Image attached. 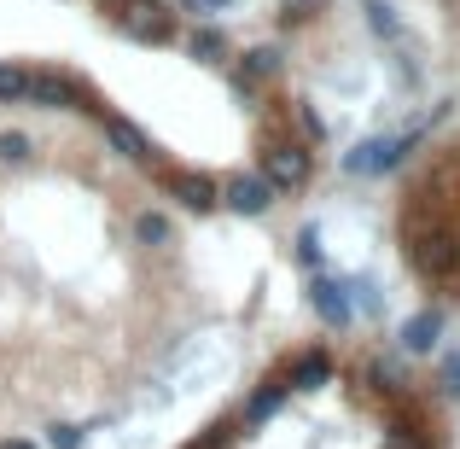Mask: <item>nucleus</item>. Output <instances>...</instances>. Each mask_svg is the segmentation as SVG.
Segmentation results:
<instances>
[{
	"mask_svg": "<svg viewBox=\"0 0 460 449\" xmlns=\"http://www.w3.org/2000/svg\"><path fill=\"white\" fill-rule=\"evenodd\" d=\"M105 6H117V0H105Z\"/></svg>",
	"mask_w": 460,
	"mask_h": 449,
	"instance_id": "28",
	"label": "nucleus"
},
{
	"mask_svg": "<svg viewBox=\"0 0 460 449\" xmlns=\"http://www.w3.org/2000/svg\"><path fill=\"white\" fill-rule=\"evenodd\" d=\"M367 30L373 35H385V41H396V35H402V23H396V6H385V0H367Z\"/></svg>",
	"mask_w": 460,
	"mask_h": 449,
	"instance_id": "18",
	"label": "nucleus"
},
{
	"mask_svg": "<svg viewBox=\"0 0 460 449\" xmlns=\"http://www.w3.org/2000/svg\"><path fill=\"white\" fill-rule=\"evenodd\" d=\"M408 152H414V135H373V140H361V147L344 157V175H361V181L367 175H391Z\"/></svg>",
	"mask_w": 460,
	"mask_h": 449,
	"instance_id": "6",
	"label": "nucleus"
},
{
	"mask_svg": "<svg viewBox=\"0 0 460 449\" xmlns=\"http://www.w3.org/2000/svg\"><path fill=\"white\" fill-rule=\"evenodd\" d=\"M402 257L420 281L455 286L460 281V222L431 211H402Z\"/></svg>",
	"mask_w": 460,
	"mask_h": 449,
	"instance_id": "1",
	"label": "nucleus"
},
{
	"mask_svg": "<svg viewBox=\"0 0 460 449\" xmlns=\"http://www.w3.org/2000/svg\"><path fill=\"white\" fill-rule=\"evenodd\" d=\"M443 391H460V350L443 356Z\"/></svg>",
	"mask_w": 460,
	"mask_h": 449,
	"instance_id": "25",
	"label": "nucleus"
},
{
	"mask_svg": "<svg viewBox=\"0 0 460 449\" xmlns=\"http://www.w3.org/2000/svg\"><path fill=\"white\" fill-rule=\"evenodd\" d=\"M326 380H332V356H326V350H304V356L286 368V385H292V391H314V385H326Z\"/></svg>",
	"mask_w": 460,
	"mask_h": 449,
	"instance_id": "12",
	"label": "nucleus"
},
{
	"mask_svg": "<svg viewBox=\"0 0 460 449\" xmlns=\"http://www.w3.org/2000/svg\"><path fill=\"white\" fill-rule=\"evenodd\" d=\"M187 53L199 58V65H227V35L216 30V23H204V30L187 35Z\"/></svg>",
	"mask_w": 460,
	"mask_h": 449,
	"instance_id": "14",
	"label": "nucleus"
},
{
	"mask_svg": "<svg viewBox=\"0 0 460 449\" xmlns=\"http://www.w3.org/2000/svg\"><path fill=\"white\" fill-rule=\"evenodd\" d=\"M344 298H349V315H367V321H373V315H379L385 310V298H379V286H373V281H344Z\"/></svg>",
	"mask_w": 460,
	"mask_h": 449,
	"instance_id": "17",
	"label": "nucleus"
},
{
	"mask_svg": "<svg viewBox=\"0 0 460 449\" xmlns=\"http://www.w3.org/2000/svg\"><path fill=\"white\" fill-rule=\"evenodd\" d=\"M367 385H373L379 397H402V391H408L414 380H408L402 356H373V362H367Z\"/></svg>",
	"mask_w": 460,
	"mask_h": 449,
	"instance_id": "13",
	"label": "nucleus"
},
{
	"mask_svg": "<svg viewBox=\"0 0 460 449\" xmlns=\"http://www.w3.org/2000/svg\"><path fill=\"white\" fill-rule=\"evenodd\" d=\"M100 129H105V140H111V152H123V157H135V164H152L157 169V147L140 135L135 123H128V117H105Z\"/></svg>",
	"mask_w": 460,
	"mask_h": 449,
	"instance_id": "9",
	"label": "nucleus"
},
{
	"mask_svg": "<svg viewBox=\"0 0 460 449\" xmlns=\"http://www.w3.org/2000/svg\"><path fill=\"white\" fill-rule=\"evenodd\" d=\"M280 65H286V58H280V47H269V41H262V47H251V53H245V65H239V70H245L251 82H274V76H280Z\"/></svg>",
	"mask_w": 460,
	"mask_h": 449,
	"instance_id": "15",
	"label": "nucleus"
},
{
	"mask_svg": "<svg viewBox=\"0 0 460 449\" xmlns=\"http://www.w3.org/2000/svg\"><path fill=\"white\" fill-rule=\"evenodd\" d=\"M164 187L175 193L187 211H216V204H222V181L204 175V169H164Z\"/></svg>",
	"mask_w": 460,
	"mask_h": 449,
	"instance_id": "7",
	"label": "nucleus"
},
{
	"mask_svg": "<svg viewBox=\"0 0 460 449\" xmlns=\"http://www.w3.org/2000/svg\"><path fill=\"white\" fill-rule=\"evenodd\" d=\"M135 239H140V246H169V239H175V228H169V216H157V211H140L135 216Z\"/></svg>",
	"mask_w": 460,
	"mask_h": 449,
	"instance_id": "16",
	"label": "nucleus"
},
{
	"mask_svg": "<svg viewBox=\"0 0 460 449\" xmlns=\"http://www.w3.org/2000/svg\"><path fill=\"white\" fill-rule=\"evenodd\" d=\"M297 129H304L309 140H326V123H321V112H309V105L297 112Z\"/></svg>",
	"mask_w": 460,
	"mask_h": 449,
	"instance_id": "24",
	"label": "nucleus"
},
{
	"mask_svg": "<svg viewBox=\"0 0 460 449\" xmlns=\"http://www.w3.org/2000/svg\"><path fill=\"white\" fill-rule=\"evenodd\" d=\"M23 94H30V70L23 65H0V105L23 100Z\"/></svg>",
	"mask_w": 460,
	"mask_h": 449,
	"instance_id": "20",
	"label": "nucleus"
},
{
	"mask_svg": "<svg viewBox=\"0 0 460 449\" xmlns=\"http://www.w3.org/2000/svg\"><path fill=\"white\" fill-rule=\"evenodd\" d=\"M309 303H314V315H321L326 327H349V298H344V281H332V274H321V269H314V281H309Z\"/></svg>",
	"mask_w": 460,
	"mask_h": 449,
	"instance_id": "8",
	"label": "nucleus"
},
{
	"mask_svg": "<svg viewBox=\"0 0 460 449\" xmlns=\"http://www.w3.org/2000/svg\"><path fill=\"white\" fill-rule=\"evenodd\" d=\"M292 6H321V0H292Z\"/></svg>",
	"mask_w": 460,
	"mask_h": 449,
	"instance_id": "27",
	"label": "nucleus"
},
{
	"mask_svg": "<svg viewBox=\"0 0 460 449\" xmlns=\"http://www.w3.org/2000/svg\"><path fill=\"white\" fill-rule=\"evenodd\" d=\"M0 449H41L35 438H0Z\"/></svg>",
	"mask_w": 460,
	"mask_h": 449,
	"instance_id": "26",
	"label": "nucleus"
},
{
	"mask_svg": "<svg viewBox=\"0 0 460 449\" xmlns=\"http://www.w3.org/2000/svg\"><path fill=\"white\" fill-rule=\"evenodd\" d=\"M23 100L47 105V112H100L93 88L82 76H70V70H30V94Z\"/></svg>",
	"mask_w": 460,
	"mask_h": 449,
	"instance_id": "4",
	"label": "nucleus"
},
{
	"mask_svg": "<svg viewBox=\"0 0 460 449\" xmlns=\"http://www.w3.org/2000/svg\"><path fill=\"white\" fill-rule=\"evenodd\" d=\"M82 438H88V432H82V427H65V420H58V427H47V444H53V449H82Z\"/></svg>",
	"mask_w": 460,
	"mask_h": 449,
	"instance_id": "22",
	"label": "nucleus"
},
{
	"mask_svg": "<svg viewBox=\"0 0 460 449\" xmlns=\"http://www.w3.org/2000/svg\"><path fill=\"white\" fill-rule=\"evenodd\" d=\"M274 199H280V187H274L262 169H234V175H222V211H234V216H269Z\"/></svg>",
	"mask_w": 460,
	"mask_h": 449,
	"instance_id": "5",
	"label": "nucleus"
},
{
	"mask_svg": "<svg viewBox=\"0 0 460 449\" xmlns=\"http://www.w3.org/2000/svg\"><path fill=\"white\" fill-rule=\"evenodd\" d=\"M181 12H199V18H210V12H227V6H239V0H175Z\"/></svg>",
	"mask_w": 460,
	"mask_h": 449,
	"instance_id": "23",
	"label": "nucleus"
},
{
	"mask_svg": "<svg viewBox=\"0 0 460 449\" xmlns=\"http://www.w3.org/2000/svg\"><path fill=\"white\" fill-rule=\"evenodd\" d=\"M297 263H304V269H321V263H326V251H321V228H314V222L297 228Z\"/></svg>",
	"mask_w": 460,
	"mask_h": 449,
	"instance_id": "19",
	"label": "nucleus"
},
{
	"mask_svg": "<svg viewBox=\"0 0 460 449\" xmlns=\"http://www.w3.org/2000/svg\"><path fill=\"white\" fill-rule=\"evenodd\" d=\"M286 397H292L286 373H280V380H262L257 391H251V403H245V415H239V427H262V420H274V415L286 409Z\"/></svg>",
	"mask_w": 460,
	"mask_h": 449,
	"instance_id": "11",
	"label": "nucleus"
},
{
	"mask_svg": "<svg viewBox=\"0 0 460 449\" xmlns=\"http://www.w3.org/2000/svg\"><path fill=\"white\" fill-rule=\"evenodd\" d=\"M23 157H30V135L6 129V135H0V164H23Z\"/></svg>",
	"mask_w": 460,
	"mask_h": 449,
	"instance_id": "21",
	"label": "nucleus"
},
{
	"mask_svg": "<svg viewBox=\"0 0 460 449\" xmlns=\"http://www.w3.org/2000/svg\"><path fill=\"white\" fill-rule=\"evenodd\" d=\"M111 18H117V30L140 47H169L181 35V12L169 6V0H117Z\"/></svg>",
	"mask_w": 460,
	"mask_h": 449,
	"instance_id": "2",
	"label": "nucleus"
},
{
	"mask_svg": "<svg viewBox=\"0 0 460 449\" xmlns=\"http://www.w3.org/2000/svg\"><path fill=\"white\" fill-rule=\"evenodd\" d=\"M438 338H443V310H438V303H431V310H414L402 321V350H408V356L438 350Z\"/></svg>",
	"mask_w": 460,
	"mask_h": 449,
	"instance_id": "10",
	"label": "nucleus"
},
{
	"mask_svg": "<svg viewBox=\"0 0 460 449\" xmlns=\"http://www.w3.org/2000/svg\"><path fill=\"white\" fill-rule=\"evenodd\" d=\"M257 169L280 193H304L309 175H314V152H309V140H297V135H269L262 152H257Z\"/></svg>",
	"mask_w": 460,
	"mask_h": 449,
	"instance_id": "3",
	"label": "nucleus"
}]
</instances>
